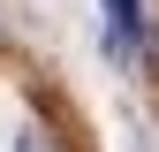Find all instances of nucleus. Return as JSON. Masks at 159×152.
I'll use <instances>...</instances> for the list:
<instances>
[{"label": "nucleus", "mask_w": 159, "mask_h": 152, "mask_svg": "<svg viewBox=\"0 0 159 152\" xmlns=\"http://www.w3.org/2000/svg\"><path fill=\"white\" fill-rule=\"evenodd\" d=\"M106 8H114V46H121V38L144 23V15H136V0H106Z\"/></svg>", "instance_id": "obj_1"}]
</instances>
